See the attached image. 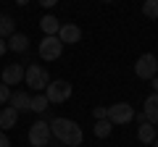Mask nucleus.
<instances>
[{"instance_id": "nucleus-1", "label": "nucleus", "mask_w": 158, "mask_h": 147, "mask_svg": "<svg viewBox=\"0 0 158 147\" xmlns=\"http://www.w3.org/2000/svg\"><path fill=\"white\" fill-rule=\"evenodd\" d=\"M48 126H50V134L56 137L63 147H79V145H82V139H85L79 124H77V121H71V118H53Z\"/></svg>"}, {"instance_id": "nucleus-2", "label": "nucleus", "mask_w": 158, "mask_h": 147, "mask_svg": "<svg viewBox=\"0 0 158 147\" xmlns=\"http://www.w3.org/2000/svg\"><path fill=\"white\" fill-rule=\"evenodd\" d=\"M24 81H27L29 89H45L48 84H50V76H48V68L40 66V63H32V66H27V71H24Z\"/></svg>"}, {"instance_id": "nucleus-3", "label": "nucleus", "mask_w": 158, "mask_h": 147, "mask_svg": "<svg viewBox=\"0 0 158 147\" xmlns=\"http://www.w3.org/2000/svg\"><path fill=\"white\" fill-rule=\"evenodd\" d=\"M45 97H48V102H50V105H61V102H66L69 97H71V84H69L66 79H53L50 84L45 87Z\"/></svg>"}, {"instance_id": "nucleus-4", "label": "nucleus", "mask_w": 158, "mask_h": 147, "mask_svg": "<svg viewBox=\"0 0 158 147\" xmlns=\"http://www.w3.org/2000/svg\"><path fill=\"white\" fill-rule=\"evenodd\" d=\"M50 139H53V134H50L48 121H34V124L29 126V145L32 147H48Z\"/></svg>"}, {"instance_id": "nucleus-5", "label": "nucleus", "mask_w": 158, "mask_h": 147, "mask_svg": "<svg viewBox=\"0 0 158 147\" xmlns=\"http://www.w3.org/2000/svg\"><path fill=\"white\" fill-rule=\"evenodd\" d=\"M132 118H135V108H132L129 102H113V105L108 108V121L116 124V126L132 124Z\"/></svg>"}, {"instance_id": "nucleus-6", "label": "nucleus", "mask_w": 158, "mask_h": 147, "mask_svg": "<svg viewBox=\"0 0 158 147\" xmlns=\"http://www.w3.org/2000/svg\"><path fill=\"white\" fill-rule=\"evenodd\" d=\"M135 74L140 79H153V76H158V58L153 55V53L140 55L137 63H135Z\"/></svg>"}, {"instance_id": "nucleus-7", "label": "nucleus", "mask_w": 158, "mask_h": 147, "mask_svg": "<svg viewBox=\"0 0 158 147\" xmlns=\"http://www.w3.org/2000/svg\"><path fill=\"white\" fill-rule=\"evenodd\" d=\"M61 53H63V42L58 37H42V42H40V58L42 61H56V58H61Z\"/></svg>"}, {"instance_id": "nucleus-8", "label": "nucleus", "mask_w": 158, "mask_h": 147, "mask_svg": "<svg viewBox=\"0 0 158 147\" xmlns=\"http://www.w3.org/2000/svg\"><path fill=\"white\" fill-rule=\"evenodd\" d=\"M24 71H27V68H24L21 63H8V66L3 68V76H0V81H3V84H8V87L21 84V81H24Z\"/></svg>"}, {"instance_id": "nucleus-9", "label": "nucleus", "mask_w": 158, "mask_h": 147, "mask_svg": "<svg viewBox=\"0 0 158 147\" xmlns=\"http://www.w3.org/2000/svg\"><path fill=\"white\" fill-rule=\"evenodd\" d=\"M56 37L63 45H77V42L82 40V29H79L77 24H61V29H58Z\"/></svg>"}, {"instance_id": "nucleus-10", "label": "nucleus", "mask_w": 158, "mask_h": 147, "mask_svg": "<svg viewBox=\"0 0 158 147\" xmlns=\"http://www.w3.org/2000/svg\"><path fill=\"white\" fill-rule=\"evenodd\" d=\"M142 113H145L148 124H156V126H158V95H156V92L145 97V105H142Z\"/></svg>"}, {"instance_id": "nucleus-11", "label": "nucleus", "mask_w": 158, "mask_h": 147, "mask_svg": "<svg viewBox=\"0 0 158 147\" xmlns=\"http://www.w3.org/2000/svg\"><path fill=\"white\" fill-rule=\"evenodd\" d=\"M16 124H19V110H13L11 105H6L3 110H0V129L8 131V129H13Z\"/></svg>"}, {"instance_id": "nucleus-12", "label": "nucleus", "mask_w": 158, "mask_h": 147, "mask_svg": "<svg viewBox=\"0 0 158 147\" xmlns=\"http://www.w3.org/2000/svg\"><path fill=\"white\" fill-rule=\"evenodd\" d=\"M6 42H8V50H13V53H27V47H29V37L21 32H13Z\"/></svg>"}, {"instance_id": "nucleus-13", "label": "nucleus", "mask_w": 158, "mask_h": 147, "mask_svg": "<svg viewBox=\"0 0 158 147\" xmlns=\"http://www.w3.org/2000/svg\"><path fill=\"white\" fill-rule=\"evenodd\" d=\"M8 105L13 108V110H29V95L24 89H16V92H11V100H8Z\"/></svg>"}, {"instance_id": "nucleus-14", "label": "nucleus", "mask_w": 158, "mask_h": 147, "mask_svg": "<svg viewBox=\"0 0 158 147\" xmlns=\"http://www.w3.org/2000/svg\"><path fill=\"white\" fill-rule=\"evenodd\" d=\"M158 137V129H156V124H140V129H137V139L140 142H145V145H153V139Z\"/></svg>"}, {"instance_id": "nucleus-15", "label": "nucleus", "mask_w": 158, "mask_h": 147, "mask_svg": "<svg viewBox=\"0 0 158 147\" xmlns=\"http://www.w3.org/2000/svg\"><path fill=\"white\" fill-rule=\"evenodd\" d=\"M40 29L45 32V37H56L58 29H61V21H58L56 16H42L40 18Z\"/></svg>"}, {"instance_id": "nucleus-16", "label": "nucleus", "mask_w": 158, "mask_h": 147, "mask_svg": "<svg viewBox=\"0 0 158 147\" xmlns=\"http://www.w3.org/2000/svg\"><path fill=\"white\" fill-rule=\"evenodd\" d=\"M13 32H16V21L8 13H0V40H8Z\"/></svg>"}, {"instance_id": "nucleus-17", "label": "nucleus", "mask_w": 158, "mask_h": 147, "mask_svg": "<svg viewBox=\"0 0 158 147\" xmlns=\"http://www.w3.org/2000/svg\"><path fill=\"white\" fill-rule=\"evenodd\" d=\"M48 108H50V102H48L45 95H34V97H29V110H34V113H45Z\"/></svg>"}, {"instance_id": "nucleus-18", "label": "nucleus", "mask_w": 158, "mask_h": 147, "mask_svg": "<svg viewBox=\"0 0 158 147\" xmlns=\"http://www.w3.org/2000/svg\"><path fill=\"white\" fill-rule=\"evenodd\" d=\"M111 129H113V126H111V121H108V118L95 121V137H98V139H106V137L111 134Z\"/></svg>"}, {"instance_id": "nucleus-19", "label": "nucleus", "mask_w": 158, "mask_h": 147, "mask_svg": "<svg viewBox=\"0 0 158 147\" xmlns=\"http://www.w3.org/2000/svg\"><path fill=\"white\" fill-rule=\"evenodd\" d=\"M142 13L148 18H158V0H142Z\"/></svg>"}, {"instance_id": "nucleus-20", "label": "nucleus", "mask_w": 158, "mask_h": 147, "mask_svg": "<svg viewBox=\"0 0 158 147\" xmlns=\"http://www.w3.org/2000/svg\"><path fill=\"white\" fill-rule=\"evenodd\" d=\"M8 100H11V87L0 81V105H6Z\"/></svg>"}, {"instance_id": "nucleus-21", "label": "nucleus", "mask_w": 158, "mask_h": 147, "mask_svg": "<svg viewBox=\"0 0 158 147\" xmlns=\"http://www.w3.org/2000/svg\"><path fill=\"white\" fill-rule=\"evenodd\" d=\"M92 116H95V121L108 118V108H106V105H98V108H92Z\"/></svg>"}, {"instance_id": "nucleus-22", "label": "nucleus", "mask_w": 158, "mask_h": 147, "mask_svg": "<svg viewBox=\"0 0 158 147\" xmlns=\"http://www.w3.org/2000/svg\"><path fill=\"white\" fill-rule=\"evenodd\" d=\"M0 147H11V139L6 137V131L0 129Z\"/></svg>"}, {"instance_id": "nucleus-23", "label": "nucleus", "mask_w": 158, "mask_h": 147, "mask_svg": "<svg viewBox=\"0 0 158 147\" xmlns=\"http://www.w3.org/2000/svg\"><path fill=\"white\" fill-rule=\"evenodd\" d=\"M40 6H45V8H53V6H58V0H40Z\"/></svg>"}, {"instance_id": "nucleus-24", "label": "nucleus", "mask_w": 158, "mask_h": 147, "mask_svg": "<svg viewBox=\"0 0 158 147\" xmlns=\"http://www.w3.org/2000/svg\"><path fill=\"white\" fill-rule=\"evenodd\" d=\"M6 50H8V42H6V40H0V55H3Z\"/></svg>"}, {"instance_id": "nucleus-25", "label": "nucleus", "mask_w": 158, "mask_h": 147, "mask_svg": "<svg viewBox=\"0 0 158 147\" xmlns=\"http://www.w3.org/2000/svg\"><path fill=\"white\" fill-rule=\"evenodd\" d=\"M153 92L158 95V76H153Z\"/></svg>"}, {"instance_id": "nucleus-26", "label": "nucleus", "mask_w": 158, "mask_h": 147, "mask_svg": "<svg viewBox=\"0 0 158 147\" xmlns=\"http://www.w3.org/2000/svg\"><path fill=\"white\" fill-rule=\"evenodd\" d=\"M16 3H19V6H27V3H29V0H16Z\"/></svg>"}, {"instance_id": "nucleus-27", "label": "nucleus", "mask_w": 158, "mask_h": 147, "mask_svg": "<svg viewBox=\"0 0 158 147\" xmlns=\"http://www.w3.org/2000/svg\"><path fill=\"white\" fill-rule=\"evenodd\" d=\"M153 147H158V137H156V139H153Z\"/></svg>"}, {"instance_id": "nucleus-28", "label": "nucleus", "mask_w": 158, "mask_h": 147, "mask_svg": "<svg viewBox=\"0 0 158 147\" xmlns=\"http://www.w3.org/2000/svg\"><path fill=\"white\" fill-rule=\"evenodd\" d=\"M103 3H113V0H103Z\"/></svg>"}]
</instances>
